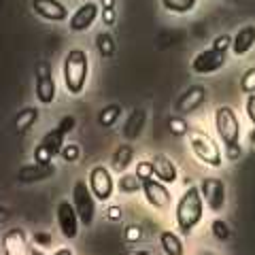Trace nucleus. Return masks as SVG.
I'll list each match as a JSON object with an SVG mask.
<instances>
[{
	"mask_svg": "<svg viewBox=\"0 0 255 255\" xmlns=\"http://www.w3.org/2000/svg\"><path fill=\"white\" fill-rule=\"evenodd\" d=\"M204 217V200L198 185H189L183 196L179 198L177 209H174V219H177V228L181 230V234L189 236L194 232V228L202 221Z\"/></svg>",
	"mask_w": 255,
	"mask_h": 255,
	"instance_id": "obj_1",
	"label": "nucleus"
},
{
	"mask_svg": "<svg viewBox=\"0 0 255 255\" xmlns=\"http://www.w3.org/2000/svg\"><path fill=\"white\" fill-rule=\"evenodd\" d=\"M62 77H64V85H66L70 96L81 94L87 85V77H90V58H87V51L70 49L64 55Z\"/></svg>",
	"mask_w": 255,
	"mask_h": 255,
	"instance_id": "obj_2",
	"label": "nucleus"
},
{
	"mask_svg": "<svg viewBox=\"0 0 255 255\" xmlns=\"http://www.w3.org/2000/svg\"><path fill=\"white\" fill-rule=\"evenodd\" d=\"M187 140H189V147L191 151H194V155L200 159L202 164L206 166H213V168H219V166L223 164L221 159V149L219 145L215 142L213 136H209L204 130H198V128H191L189 134H187Z\"/></svg>",
	"mask_w": 255,
	"mask_h": 255,
	"instance_id": "obj_3",
	"label": "nucleus"
},
{
	"mask_svg": "<svg viewBox=\"0 0 255 255\" xmlns=\"http://www.w3.org/2000/svg\"><path fill=\"white\" fill-rule=\"evenodd\" d=\"M215 128H217L219 138L223 140V147L241 145V119L232 107L221 105L215 109Z\"/></svg>",
	"mask_w": 255,
	"mask_h": 255,
	"instance_id": "obj_4",
	"label": "nucleus"
},
{
	"mask_svg": "<svg viewBox=\"0 0 255 255\" xmlns=\"http://www.w3.org/2000/svg\"><path fill=\"white\" fill-rule=\"evenodd\" d=\"M73 206L79 215V221H81V226L90 228L94 219H96V198L92 194L90 185L79 179L75 185H73Z\"/></svg>",
	"mask_w": 255,
	"mask_h": 255,
	"instance_id": "obj_5",
	"label": "nucleus"
},
{
	"mask_svg": "<svg viewBox=\"0 0 255 255\" xmlns=\"http://www.w3.org/2000/svg\"><path fill=\"white\" fill-rule=\"evenodd\" d=\"M87 185H90L96 200L109 202L117 187V183L113 179V172H111L107 166H94L90 170V177H87Z\"/></svg>",
	"mask_w": 255,
	"mask_h": 255,
	"instance_id": "obj_6",
	"label": "nucleus"
},
{
	"mask_svg": "<svg viewBox=\"0 0 255 255\" xmlns=\"http://www.w3.org/2000/svg\"><path fill=\"white\" fill-rule=\"evenodd\" d=\"M34 94L41 105H51L58 96V87H55V79L51 73V66L47 62L36 64V79H34Z\"/></svg>",
	"mask_w": 255,
	"mask_h": 255,
	"instance_id": "obj_7",
	"label": "nucleus"
},
{
	"mask_svg": "<svg viewBox=\"0 0 255 255\" xmlns=\"http://www.w3.org/2000/svg\"><path fill=\"white\" fill-rule=\"evenodd\" d=\"M64 134L60 128H53V130H49L45 134V136L41 138V142L36 145L34 149V162L38 164H51L55 155H60V151L64 147Z\"/></svg>",
	"mask_w": 255,
	"mask_h": 255,
	"instance_id": "obj_8",
	"label": "nucleus"
},
{
	"mask_svg": "<svg viewBox=\"0 0 255 255\" xmlns=\"http://www.w3.org/2000/svg\"><path fill=\"white\" fill-rule=\"evenodd\" d=\"M198 187H200L202 200H204L206 206H209V211L221 213L223 209H226V183H223L221 179L204 177Z\"/></svg>",
	"mask_w": 255,
	"mask_h": 255,
	"instance_id": "obj_9",
	"label": "nucleus"
},
{
	"mask_svg": "<svg viewBox=\"0 0 255 255\" xmlns=\"http://www.w3.org/2000/svg\"><path fill=\"white\" fill-rule=\"evenodd\" d=\"M142 196H145V200L157 211H166L170 206V202H172L168 185L162 183V181H157L155 177L142 181Z\"/></svg>",
	"mask_w": 255,
	"mask_h": 255,
	"instance_id": "obj_10",
	"label": "nucleus"
},
{
	"mask_svg": "<svg viewBox=\"0 0 255 255\" xmlns=\"http://www.w3.org/2000/svg\"><path fill=\"white\" fill-rule=\"evenodd\" d=\"M55 219H58V228H60L64 238L73 241V238L79 236V226H81V221H79V215L75 211L73 202L62 200L58 204V209H55Z\"/></svg>",
	"mask_w": 255,
	"mask_h": 255,
	"instance_id": "obj_11",
	"label": "nucleus"
},
{
	"mask_svg": "<svg viewBox=\"0 0 255 255\" xmlns=\"http://www.w3.org/2000/svg\"><path fill=\"white\" fill-rule=\"evenodd\" d=\"M206 98H209V90H206L204 85H191L179 96L177 105H174V111H177V115L185 117V115L200 109L206 102Z\"/></svg>",
	"mask_w": 255,
	"mask_h": 255,
	"instance_id": "obj_12",
	"label": "nucleus"
},
{
	"mask_svg": "<svg viewBox=\"0 0 255 255\" xmlns=\"http://www.w3.org/2000/svg\"><path fill=\"white\" fill-rule=\"evenodd\" d=\"M226 62H228V53L215 51V49H204L191 60V70L198 75H211L226 66Z\"/></svg>",
	"mask_w": 255,
	"mask_h": 255,
	"instance_id": "obj_13",
	"label": "nucleus"
},
{
	"mask_svg": "<svg viewBox=\"0 0 255 255\" xmlns=\"http://www.w3.org/2000/svg\"><path fill=\"white\" fill-rule=\"evenodd\" d=\"M98 4L96 2H83L79 9H75V13L70 15V19H68V28L70 32H85V30H90L94 26V21L98 19Z\"/></svg>",
	"mask_w": 255,
	"mask_h": 255,
	"instance_id": "obj_14",
	"label": "nucleus"
},
{
	"mask_svg": "<svg viewBox=\"0 0 255 255\" xmlns=\"http://www.w3.org/2000/svg\"><path fill=\"white\" fill-rule=\"evenodd\" d=\"M32 247L28 245V234L23 228H9L2 234V253L4 255H28Z\"/></svg>",
	"mask_w": 255,
	"mask_h": 255,
	"instance_id": "obj_15",
	"label": "nucleus"
},
{
	"mask_svg": "<svg viewBox=\"0 0 255 255\" xmlns=\"http://www.w3.org/2000/svg\"><path fill=\"white\" fill-rule=\"evenodd\" d=\"M32 9L38 17L47 21H64L68 19V9L60 0H32Z\"/></svg>",
	"mask_w": 255,
	"mask_h": 255,
	"instance_id": "obj_16",
	"label": "nucleus"
},
{
	"mask_svg": "<svg viewBox=\"0 0 255 255\" xmlns=\"http://www.w3.org/2000/svg\"><path fill=\"white\" fill-rule=\"evenodd\" d=\"M55 174V166L53 164H38V162H32L21 166L17 170V181L19 183H41L51 179Z\"/></svg>",
	"mask_w": 255,
	"mask_h": 255,
	"instance_id": "obj_17",
	"label": "nucleus"
},
{
	"mask_svg": "<svg viewBox=\"0 0 255 255\" xmlns=\"http://www.w3.org/2000/svg\"><path fill=\"white\" fill-rule=\"evenodd\" d=\"M151 166H153V177H155L157 181L166 183V185H172V183L179 179L177 166H174V162H172L168 155L155 153L153 157H151Z\"/></svg>",
	"mask_w": 255,
	"mask_h": 255,
	"instance_id": "obj_18",
	"label": "nucleus"
},
{
	"mask_svg": "<svg viewBox=\"0 0 255 255\" xmlns=\"http://www.w3.org/2000/svg\"><path fill=\"white\" fill-rule=\"evenodd\" d=\"M255 45V26H243L232 36V51L236 55H245L253 49Z\"/></svg>",
	"mask_w": 255,
	"mask_h": 255,
	"instance_id": "obj_19",
	"label": "nucleus"
},
{
	"mask_svg": "<svg viewBox=\"0 0 255 255\" xmlns=\"http://www.w3.org/2000/svg\"><path fill=\"white\" fill-rule=\"evenodd\" d=\"M145 122H147V113H145V109H136V111H132L130 117L126 119V124H124V136L128 140H136L142 130H145Z\"/></svg>",
	"mask_w": 255,
	"mask_h": 255,
	"instance_id": "obj_20",
	"label": "nucleus"
},
{
	"mask_svg": "<svg viewBox=\"0 0 255 255\" xmlns=\"http://www.w3.org/2000/svg\"><path fill=\"white\" fill-rule=\"evenodd\" d=\"M130 164H134V149L132 145H119L115 149L113 157H111V168H113L117 174H124Z\"/></svg>",
	"mask_w": 255,
	"mask_h": 255,
	"instance_id": "obj_21",
	"label": "nucleus"
},
{
	"mask_svg": "<svg viewBox=\"0 0 255 255\" xmlns=\"http://www.w3.org/2000/svg\"><path fill=\"white\" fill-rule=\"evenodd\" d=\"M159 247H162L164 255H185V247L177 232L172 230H164L159 232Z\"/></svg>",
	"mask_w": 255,
	"mask_h": 255,
	"instance_id": "obj_22",
	"label": "nucleus"
},
{
	"mask_svg": "<svg viewBox=\"0 0 255 255\" xmlns=\"http://www.w3.org/2000/svg\"><path fill=\"white\" fill-rule=\"evenodd\" d=\"M36 122H38V109L26 107V109L19 111L17 117H15V128H17V132H28Z\"/></svg>",
	"mask_w": 255,
	"mask_h": 255,
	"instance_id": "obj_23",
	"label": "nucleus"
},
{
	"mask_svg": "<svg viewBox=\"0 0 255 255\" xmlns=\"http://www.w3.org/2000/svg\"><path fill=\"white\" fill-rule=\"evenodd\" d=\"M117 189L122 194H136V191H142V181L136 177V172H124L117 181Z\"/></svg>",
	"mask_w": 255,
	"mask_h": 255,
	"instance_id": "obj_24",
	"label": "nucleus"
},
{
	"mask_svg": "<svg viewBox=\"0 0 255 255\" xmlns=\"http://www.w3.org/2000/svg\"><path fill=\"white\" fill-rule=\"evenodd\" d=\"M164 9L170 11V13H177V15H185V13H191L196 9L198 0H162Z\"/></svg>",
	"mask_w": 255,
	"mask_h": 255,
	"instance_id": "obj_25",
	"label": "nucleus"
},
{
	"mask_svg": "<svg viewBox=\"0 0 255 255\" xmlns=\"http://www.w3.org/2000/svg\"><path fill=\"white\" fill-rule=\"evenodd\" d=\"M119 115H122V107H119V105H107L105 109L100 111L98 124H100L102 128H113V126L117 124Z\"/></svg>",
	"mask_w": 255,
	"mask_h": 255,
	"instance_id": "obj_26",
	"label": "nucleus"
},
{
	"mask_svg": "<svg viewBox=\"0 0 255 255\" xmlns=\"http://www.w3.org/2000/svg\"><path fill=\"white\" fill-rule=\"evenodd\" d=\"M96 49L102 58H111V55L115 53V38L109 34V32H100L98 36H96Z\"/></svg>",
	"mask_w": 255,
	"mask_h": 255,
	"instance_id": "obj_27",
	"label": "nucleus"
},
{
	"mask_svg": "<svg viewBox=\"0 0 255 255\" xmlns=\"http://www.w3.org/2000/svg\"><path fill=\"white\" fill-rule=\"evenodd\" d=\"M168 130H170V134H174V136H187L191 128H189L185 117L172 115V117H168Z\"/></svg>",
	"mask_w": 255,
	"mask_h": 255,
	"instance_id": "obj_28",
	"label": "nucleus"
},
{
	"mask_svg": "<svg viewBox=\"0 0 255 255\" xmlns=\"http://www.w3.org/2000/svg\"><path fill=\"white\" fill-rule=\"evenodd\" d=\"M211 232H213V236L217 238V241H228L230 234H232V230H230L228 221H223V219H213Z\"/></svg>",
	"mask_w": 255,
	"mask_h": 255,
	"instance_id": "obj_29",
	"label": "nucleus"
},
{
	"mask_svg": "<svg viewBox=\"0 0 255 255\" xmlns=\"http://www.w3.org/2000/svg\"><path fill=\"white\" fill-rule=\"evenodd\" d=\"M241 90L249 96V94H255V66L247 68L243 77H241Z\"/></svg>",
	"mask_w": 255,
	"mask_h": 255,
	"instance_id": "obj_30",
	"label": "nucleus"
},
{
	"mask_svg": "<svg viewBox=\"0 0 255 255\" xmlns=\"http://www.w3.org/2000/svg\"><path fill=\"white\" fill-rule=\"evenodd\" d=\"M60 155H62L64 162H77L79 155H81V149H79V145H75V142H68V145L64 142Z\"/></svg>",
	"mask_w": 255,
	"mask_h": 255,
	"instance_id": "obj_31",
	"label": "nucleus"
},
{
	"mask_svg": "<svg viewBox=\"0 0 255 255\" xmlns=\"http://www.w3.org/2000/svg\"><path fill=\"white\" fill-rule=\"evenodd\" d=\"M124 238H126V243H140L142 228L138 223H130V226H126V230H124Z\"/></svg>",
	"mask_w": 255,
	"mask_h": 255,
	"instance_id": "obj_32",
	"label": "nucleus"
},
{
	"mask_svg": "<svg viewBox=\"0 0 255 255\" xmlns=\"http://www.w3.org/2000/svg\"><path fill=\"white\" fill-rule=\"evenodd\" d=\"M211 49L228 53V49H232V36H230V34H219V36H215V38H213Z\"/></svg>",
	"mask_w": 255,
	"mask_h": 255,
	"instance_id": "obj_33",
	"label": "nucleus"
},
{
	"mask_svg": "<svg viewBox=\"0 0 255 255\" xmlns=\"http://www.w3.org/2000/svg\"><path fill=\"white\" fill-rule=\"evenodd\" d=\"M136 177L140 181L153 177V166H151V159H140V162H136Z\"/></svg>",
	"mask_w": 255,
	"mask_h": 255,
	"instance_id": "obj_34",
	"label": "nucleus"
},
{
	"mask_svg": "<svg viewBox=\"0 0 255 255\" xmlns=\"http://www.w3.org/2000/svg\"><path fill=\"white\" fill-rule=\"evenodd\" d=\"M245 111H247V117H249V122L255 126V94H249V96H247Z\"/></svg>",
	"mask_w": 255,
	"mask_h": 255,
	"instance_id": "obj_35",
	"label": "nucleus"
},
{
	"mask_svg": "<svg viewBox=\"0 0 255 255\" xmlns=\"http://www.w3.org/2000/svg\"><path fill=\"white\" fill-rule=\"evenodd\" d=\"M75 124H77V122H75V117H73V115H68V117H62V122L55 126V128H60L64 134H68V132H73V130H75Z\"/></svg>",
	"mask_w": 255,
	"mask_h": 255,
	"instance_id": "obj_36",
	"label": "nucleus"
},
{
	"mask_svg": "<svg viewBox=\"0 0 255 255\" xmlns=\"http://www.w3.org/2000/svg\"><path fill=\"white\" fill-rule=\"evenodd\" d=\"M122 215H124V211H122V206L119 204H113V206H109L107 209V219L109 221H119L122 219Z\"/></svg>",
	"mask_w": 255,
	"mask_h": 255,
	"instance_id": "obj_37",
	"label": "nucleus"
},
{
	"mask_svg": "<svg viewBox=\"0 0 255 255\" xmlns=\"http://www.w3.org/2000/svg\"><path fill=\"white\" fill-rule=\"evenodd\" d=\"M115 19H117L115 9H102V21H105L107 26H113Z\"/></svg>",
	"mask_w": 255,
	"mask_h": 255,
	"instance_id": "obj_38",
	"label": "nucleus"
},
{
	"mask_svg": "<svg viewBox=\"0 0 255 255\" xmlns=\"http://www.w3.org/2000/svg\"><path fill=\"white\" fill-rule=\"evenodd\" d=\"M241 155H243V149H241V145L226 147V157H228V159H238Z\"/></svg>",
	"mask_w": 255,
	"mask_h": 255,
	"instance_id": "obj_39",
	"label": "nucleus"
},
{
	"mask_svg": "<svg viewBox=\"0 0 255 255\" xmlns=\"http://www.w3.org/2000/svg\"><path fill=\"white\" fill-rule=\"evenodd\" d=\"M34 243H36V245H41V247H49V245H51V236H47V234H43V232H38V234H34Z\"/></svg>",
	"mask_w": 255,
	"mask_h": 255,
	"instance_id": "obj_40",
	"label": "nucleus"
},
{
	"mask_svg": "<svg viewBox=\"0 0 255 255\" xmlns=\"http://www.w3.org/2000/svg\"><path fill=\"white\" fill-rule=\"evenodd\" d=\"M51 255H73V249H70V247H60V249H55Z\"/></svg>",
	"mask_w": 255,
	"mask_h": 255,
	"instance_id": "obj_41",
	"label": "nucleus"
},
{
	"mask_svg": "<svg viewBox=\"0 0 255 255\" xmlns=\"http://www.w3.org/2000/svg\"><path fill=\"white\" fill-rule=\"evenodd\" d=\"M102 9H115V0H102Z\"/></svg>",
	"mask_w": 255,
	"mask_h": 255,
	"instance_id": "obj_42",
	"label": "nucleus"
},
{
	"mask_svg": "<svg viewBox=\"0 0 255 255\" xmlns=\"http://www.w3.org/2000/svg\"><path fill=\"white\" fill-rule=\"evenodd\" d=\"M28 255H43V251H38L36 247H32V249H30V253H28Z\"/></svg>",
	"mask_w": 255,
	"mask_h": 255,
	"instance_id": "obj_43",
	"label": "nucleus"
},
{
	"mask_svg": "<svg viewBox=\"0 0 255 255\" xmlns=\"http://www.w3.org/2000/svg\"><path fill=\"white\" fill-rule=\"evenodd\" d=\"M196 255H217V253H213V251H200V253H196Z\"/></svg>",
	"mask_w": 255,
	"mask_h": 255,
	"instance_id": "obj_44",
	"label": "nucleus"
},
{
	"mask_svg": "<svg viewBox=\"0 0 255 255\" xmlns=\"http://www.w3.org/2000/svg\"><path fill=\"white\" fill-rule=\"evenodd\" d=\"M134 255H151V253H149V251H136Z\"/></svg>",
	"mask_w": 255,
	"mask_h": 255,
	"instance_id": "obj_45",
	"label": "nucleus"
},
{
	"mask_svg": "<svg viewBox=\"0 0 255 255\" xmlns=\"http://www.w3.org/2000/svg\"><path fill=\"white\" fill-rule=\"evenodd\" d=\"M4 219V209H0V221Z\"/></svg>",
	"mask_w": 255,
	"mask_h": 255,
	"instance_id": "obj_46",
	"label": "nucleus"
}]
</instances>
